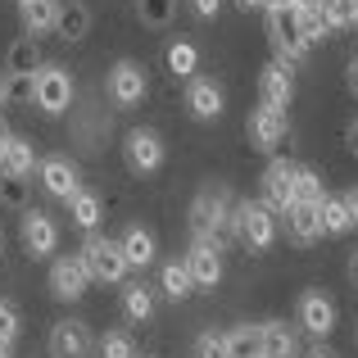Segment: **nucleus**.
Instances as JSON below:
<instances>
[{"mask_svg": "<svg viewBox=\"0 0 358 358\" xmlns=\"http://www.w3.org/2000/svg\"><path fill=\"white\" fill-rule=\"evenodd\" d=\"M9 100L14 105H36V73H9Z\"/></svg>", "mask_w": 358, "mask_h": 358, "instance_id": "nucleus-36", "label": "nucleus"}, {"mask_svg": "<svg viewBox=\"0 0 358 358\" xmlns=\"http://www.w3.org/2000/svg\"><path fill=\"white\" fill-rule=\"evenodd\" d=\"M322 200H327L322 177H317L313 168H304V164H299V168H295V204H313V209H317Z\"/></svg>", "mask_w": 358, "mask_h": 358, "instance_id": "nucleus-32", "label": "nucleus"}, {"mask_svg": "<svg viewBox=\"0 0 358 358\" xmlns=\"http://www.w3.org/2000/svg\"><path fill=\"white\" fill-rule=\"evenodd\" d=\"M122 317L127 322H150L155 317V290L145 281H127L122 286Z\"/></svg>", "mask_w": 358, "mask_h": 358, "instance_id": "nucleus-24", "label": "nucleus"}, {"mask_svg": "<svg viewBox=\"0 0 358 358\" xmlns=\"http://www.w3.org/2000/svg\"><path fill=\"white\" fill-rule=\"evenodd\" d=\"M354 23H358V0H354Z\"/></svg>", "mask_w": 358, "mask_h": 358, "instance_id": "nucleus-52", "label": "nucleus"}, {"mask_svg": "<svg viewBox=\"0 0 358 358\" xmlns=\"http://www.w3.org/2000/svg\"><path fill=\"white\" fill-rule=\"evenodd\" d=\"M268 41H272V50H277V59L281 64H304V55H308V45L299 41V32H295V0L290 5H268Z\"/></svg>", "mask_w": 358, "mask_h": 358, "instance_id": "nucleus-3", "label": "nucleus"}, {"mask_svg": "<svg viewBox=\"0 0 358 358\" xmlns=\"http://www.w3.org/2000/svg\"><path fill=\"white\" fill-rule=\"evenodd\" d=\"M105 91H109V100H114L118 109L141 105V100H145V91H150L145 69H141L136 59H118L114 69H109V78H105Z\"/></svg>", "mask_w": 358, "mask_h": 358, "instance_id": "nucleus-7", "label": "nucleus"}, {"mask_svg": "<svg viewBox=\"0 0 358 358\" xmlns=\"http://www.w3.org/2000/svg\"><path fill=\"white\" fill-rule=\"evenodd\" d=\"M55 36H59V41H87L91 36V9L82 5V0H59Z\"/></svg>", "mask_w": 358, "mask_h": 358, "instance_id": "nucleus-18", "label": "nucleus"}, {"mask_svg": "<svg viewBox=\"0 0 358 358\" xmlns=\"http://www.w3.org/2000/svg\"><path fill=\"white\" fill-rule=\"evenodd\" d=\"M41 69V50H36V36H18L5 50V73H36Z\"/></svg>", "mask_w": 358, "mask_h": 358, "instance_id": "nucleus-26", "label": "nucleus"}, {"mask_svg": "<svg viewBox=\"0 0 358 358\" xmlns=\"http://www.w3.org/2000/svg\"><path fill=\"white\" fill-rule=\"evenodd\" d=\"M308 358H336V354H327V350H317V354H308Z\"/></svg>", "mask_w": 358, "mask_h": 358, "instance_id": "nucleus-49", "label": "nucleus"}, {"mask_svg": "<svg viewBox=\"0 0 358 358\" xmlns=\"http://www.w3.org/2000/svg\"><path fill=\"white\" fill-rule=\"evenodd\" d=\"M186 268L195 277V290H213L222 281V245L209 241V236H195L191 254H186Z\"/></svg>", "mask_w": 358, "mask_h": 358, "instance_id": "nucleus-11", "label": "nucleus"}, {"mask_svg": "<svg viewBox=\"0 0 358 358\" xmlns=\"http://www.w3.org/2000/svg\"><path fill=\"white\" fill-rule=\"evenodd\" d=\"M82 259H87V272L91 281H105V286H118L122 277H127V254H122L118 241L109 236H87V245H82Z\"/></svg>", "mask_w": 358, "mask_h": 358, "instance_id": "nucleus-4", "label": "nucleus"}, {"mask_svg": "<svg viewBox=\"0 0 358 358\" xmlns=\"http://www.w3.org/2000/svg\"><path fill=\"white\" fill-rule=\"evenodd\" d=\"M345 145L358 155V118H350V127H345Z\"/></svg>", "mask_w": 358, "mask_h": 358, "instance_id": "nucleus-43", "label": "nucleus"}, {"mask_svg": "<svg viewBox=\"0 0 358 358\" xmlns=\"http://www.w3.org/2000/svg\"><path fill=\"white\" fill-rule=\"evenodd\" d=\"M36 173H41V186L55 195V200H73V195L82 191L78 164H73V159H64V155H55V159H41V164H36Z\"/></svg>", "mask_w": 358, "mask_h": 358, "instance_id": "nucleus-14", "label": "nucleus"}, {"mask_svg": "<svg viewBox=\"0 0 358 358\" xmlns=\"http://www.w3.org/2000/svg\"><path fill=\"white\" fill-rule=\"evenodd\" d=\"M164 59H168V73H173V78H186V82H191L195 78V64H200V50H195L191 41H173Z\"/></svg>", "mask_w": 358, "mask_h": 358, "instance_id": "nucleus-30", "label": "nucleus"}, {"mask_svg": "<svg viewBox=\"0 0 358 358\" xmlns=\"http://www.w3.org/2000/svg\"><path fill=\"white\" fill-rule=\"evenodd\" d=\"M191 9L200 18H218V9H222V0H191Z\"/></svg>", "mask_w": 358, "mask_h": 358, "instance_id": "nucleus-40", "label": "nucleus"}, {"mask_svg": "<svg viewBox=\"0 0 358 358\" xmlns=\"http://www.w3.org/2000/svg\"><path fill=\"white\" fill-rule=\"evenodd\" d=\"M100 358H136V345L127 331H109L100 336Z\"/></svg>", "mask_w": 358, "mask_h": 358, "instance_id": "nucleus-38", "label": "nucleus"}, {"mask_svg": "<svg viewBox=\"0 0 358 358\" xmlns=\"http://www.w3.org/2000/svg\"><path fill=\"white\" fill-rule=\"evenodd\" d=\"M32 168H36V150H32V141L9 136V141H5V150H0V173H9V177H32Z\"/></svg>", "mask_w": 358, "mask_h": 358, "instance_id": "nucleus-22", "label": "nucleus"}, {"mask_svg": "<svg viewBox=\"0 0 358 358\" xmlns=\"http://www.w3.org/2000/svg\"><path fill=\"white\" fill-rule=\"evenodd\" d=\"M69 105H73L69 69H59V64H41V69H36V109L55 118V114H64Z\"/></svg>", "mask_w": 358, "mask_h": 358, "instance_id": "nucleus-5", "label": "nucleus"}, {"mask_svg": "<svg viewBox=\"0 0 358 358\" xmlns=\"http://www.w3.org/2000/svg\"><path fill=\"white\" fill-rule=\"evenodd\" d=\"M50 358H87L91 354V331L87 322H78V317H69V322H55L50 327Z\"/></svg>", "mask_w": 358, "mask_h": 358, "instance_id": "nucleus-17", "label": "nucleus"}, {"mask_svg": "<svg viewBox=\"0 0 358 358\" xmlns=\"http://www.w3.org/2000/svg\"><path fill=\"white\" fill-rule=\"evenodd\" d=\"M231 231H236L241 245H250V250H272V241H277V213H272L268 204L241 200L236 213H231Z\"/></svg>", "mask_w": 358, "mask_h": 358, "instance_id": "nucleus-2", "label": "nucleus"}, {"mask_svg": "<svg viewBox=\"0 0 358 358\" xmlns=\"http://www.w3.org/2000/svg\"><path fill=\"white\" fill-rule=\"evenodd\" d=\"M286 236L295 245H313L322 241V218H317L313 204H295V209L286 213Z\"/></svg>", "mask_w": 358, "mask_h": 358, "instance_id": "nucleus-20", "label": "nucleus"}, {"mask_svg": "<svg viewBox=\"0 0 358 358\" xmlns=\"http://www.w3.org/2000/svg\"><path fill=\"white\" fill-rule=\"evenodd\" d=\"M345 73H350V91H354V96H358V55H354V59H350V69H345Z\"/></svg>", "mask_w": 358, "mask_h": 358, "instance_id": "nucleus-44", "label": "nucleus"}, {"mask_svg": "<svg viewBox=\"0 0 358 358\" xmlns=\"http://www.w3.org/2000/svg\"><path fill=\"white\" fill-rule=\"evenodd\" d=\"M91 286V272H87V259L82 254H64V259L50 263V295L64 299V304H78Z\"/></svg>", "mask_w": 358, "mask_h": 358, "instance_id": "nucleus-6", "label": "nucleus"}, {"mask_svg": "<svg viewBox=\"0 0 358 358\" xmlns=\"http://www.w3.org/2000/svg\"><path fill=\"white\" fill-rule=\"evenodd\" d=\"M18 18H23V32L27 36H45V32H55L59 0H18Z\"/></svg>", "mask_w": 358, "mask_h": 358, "instance_id": "nucleus-19", "label": "nucleus"}, {"mask_svg": "<svg viewBox=\"0 0 358 358\" xmlns=\"http://www.w3.org/2000/svg\"><path fill=\"white\" fill-rule=\"evenodd\" d=\"M227 354H231V358H263V336H259V327H250V322L231 327V331H227Z\"/></svg>", "mask_w": 358, "mask_h": 358, "instance_id": "nucleus-29", "label": "nucleus"}, {"mask_svg": "<svg viewBox=\"0 0 358 358\" xmlns=\"http://www.w3.org/2000/svg\"><path fill=\"white\" fill-rule=\"evenodd\" d=\"M222 105H227V96H222V87L213 78H191V82H186V109H191V118L218 122Z\"/></svg>", "mask_w": 358, "mask_h": 358, "instance_id": "nucleus-13", "label": "nucleus"}, {"mask_svg": "<svg viewBox=\"0 0 358 358\" xmlns=\"http://www.w3.org/2000/svg\"><path fill=\"white\" fill-rule=\"evenodd\" d=\"M259 336H263V358H295L299 354V341L286 322H259Z\"/></svg>", "mask_w": 358, "mask_h": 358, "instance_id": "nucleus-23", "label": "nucleus"}, {"mask_svg": "<svg viewBox=\"0 0 358 358\" xmlns=\"http://www.w3.org/2000/svg\"><path fill=\"white\" fill-rule=\"evenodd\" d=\"M0 245H5V241H0Z\"/></svg>", "mask_w": 358, "mask_h": 358, "instance_id": "nucleus-53", "label": "nucleus"}, {"mask_svg": "<svg viewBox=\"0 0 358 358\" xmlns=\"http://www.w3.org/2000/svg\"><path fill=\"white\" fill-rule=\"evenodd\" d=\"M295 32H299V41L304 45H317V41H327V18H322V5H295Z\"/></svg>", "mask_w": 358, "mask_h": 358, "instance_id": "nucleus-25", "label": "nucleus"}, {"mask_svg": "<svg viewBox=\"0 0 358 358\" xmlns=\"http://www.w3.org/2000/svg\"><path fill=\"white\" fill-rule=\"evenodd\" d=\"M9 136H14V131H9L5 122H0V150H5V141H9Z\"/></svg>", "mask_w": 358, "mask_h": 358, "instance_id": "nucleus-48", "label": "nucleus"}, {"mask_svg": "<svg viewBox=\"0 0 358 358\" xmlns=\"http://www.w3.org/2000/svg\"><path fill=\"white\" fill-rule=\"evenodd\" d=\"M18 236H23V250L32 254V259H45V254L59 250V222H55L45 209H23Z\"/></svg>", "mask_w": 358, "mask_h": 358, "instance_id": "nucleus-10", "label": "nucleus"}, {"mask_svg": "<svg viewBox=\"0 0 358 358\" xmlns=\"http://www.w3.org/2000/svg\"><path fill=\"white\" fill-rule=\"evenodd\" d=\"M295 168L299 164H290V159H272L263 168V204L272 213H281V218L295 209Z\"/></svg>", "mask_w": 358, "mask_h": 358, "instance_id": "nucleus-8", "label": "nucleus"}, {"mask_svg": "<svg viewBox=\"0 0 358 358\" xmlns=\"http://www.w3.org/2000/svg\"><path fill=\"white\" fill-rule=\"evenodd\" d=\"M345 277H350V286L358 290V250H350V263H345Z\"/></svg>", "mask_w": 358, "mask_h": 358, "instance_id": "nucleus-42", "label": "nucleus"}, {"mask_svg": "<svg viewBox=\"0 0 358 358\" xmlns=\"http://www.w3.org/2000/svg\"><path fill=\"white\" fill-rule=\"evenodd\" d=\"M241 9H268V0H241Z\"/></svg>", "mask_w": 358, "mask_h": 358, "instance_id": "nucleus-46", "label": "nucleus"}, {"mask_svg": "<svg viewBox=\"0 0 358 358\" xmlns=\"http://www.w3.org/2000/svg\"><path fill=\"white\" fill-rule=\"evenodd\" d=\"M317 218H322V236H345V231H354L345 195H327V200L317 204Z\"/></svg>", "mask_w": 358, "mask_h": 358, "instance_id": "nucleus-28", "label": "nucleus"}, {"mask_svg": "<svg viewBox=\"0 0 358 358\" xmlns=\"http://www.w3.org/2000/svg\"><path fill=\"white\" fill-rule=\"evenodd\" d=\"M259 100L272 109H290V100H295V73H290V64L272 59L259 73Z\"/></svg>", "mask_w": 358, "mask_h": 358, "instance_id": "nucleus-16", "label": "nucleus"}, {"mask_svg": "<svg viewBox=\"0 0 358 358\" xmlns=\"http://www.w3.org/2000/svg\"><path fill=\"white\" fill-rule=\"evenodd\" d=\"M27 191H32V186H27V177L0 173V204H5V209H18V213H23L27 209Z\"/></svg>", "mask_w": 358, "mask_h": 358, "instance_id": "nucleus-34", "label": "nucleus"}, {"mask_svg": "<svg viewBox=\"0 0 358 358\" xmlns=\"http://www.w3.org/2000/svg\"><path fill=\"white\" fill-rule=\"evenodd\" d=\"M9 350H14V341H5V336H0V358H9Z\"/></svg>", "mask_w": 358, "mask_h": 358, "instance_id": "nucleus-47", "label": "nucleus"}, {"mask_svg": "<svg viewBox=\"0 0 358 358\" xmlns=\"http://www.w3.org/2000/svg\"><path fill=\"white\" fill-rule=\"evenodd\" d=\"M118 245H122V254H127V263H131V268H150V263H155V254H159L155 231H150V227H141V222L122 231V241H118Z\"/></svg>", "mask_w": 358, "mask_h": 358, "instance_id": "nucleus-21", "label": "nucleus"}, {"mask_svg": "<svg viewBox=\"0 0 358 358\" xmlns=\"http://www.w3.org/2000/svg\"><path fill=\"white\" fill-rule=\"evenodd\" d=\"M322 5V18H327V27H354V0H317Z\"/></svg>", "mask_w": 358, "mask_h": 358, "instance_id": "nucleus-35", "label": "nucleus"}, {"mask_svg": "<svg viewBox=\"0 0 358 358\" xmlns=\"http://www.w3.org/2000/svg\"><path fill=\"white\" fill-rule=\"evenodd\" d=\"M18 327H23V317H18L14 299H0V336H5V341H18Z\"/></svg>", "mask_w": 358, "mask_h": 358, "instance_id": "nucleus-39", "label": "nucleus"}, {"mask_svg": "<svg viewBox=\"0 0 358 358\" xmlns=\"http://www.w3.org/2000/svg\"><path fill=\"white\" fill-rule=\"evenodd\" d=\"M122 155H127V164H131V173H159L164 168V136L159 131H150V127H131L127 136H122Z\"/></svg>", "mask_w": 358, "mask_h": 358, "instance_id": "nucleus-9", "label": "nucleus"}, {"mask_svg": "<svg viewBox=\"0 0 358 358\" xmlns=\"http://www.w3.org/2000/svg\"><path fill=\"white\" fill-rule=\"evenodd\" d=\"M268 5H290V0H268Z\"/></svg>", "mask_w": 358, "mask_h": 358, "instance_id": "nucleus-50", "label": "nucleus"}, {"mask_svg": "<svg viewBox=\"0 0 358 358\" xmlns=\"http://www.w3.org/2000/svg\"><path fill=\"white\" fill-rule=\"evenodd\" d=\"M159 290H164L173 304L191 295V290H195V277H191V268H186V259H182V263H177V259L164 263V272H159Z\"/></svg>", "mask_w": 358, "mask_h": 358, "instance_id": "nucleus-27", "label": "nucleus"}, {"mask_svg": "<svg viewBox=\"0 0 358 358\" xmlns=\"http://www.w3.org/2000/svg\"><path fill=\"white\" fill-rule=\"evenodd\" d=\"M177 14V0H136V18L145 27H168Z\"/></svg>", "mask_w": 358, "mask_h": 358, "instance_id": "nucleus-33", "label": "nucleus"}, {"mask_svg": "<svg viewBox=\"0 0 358 358\" xmlns=\"http://www.w3.org/2000/svg\"><path fill=\"white\" fill-rule=\"evenodd\" d=\"M295 5H317V0H295Z\"/></svg>", "mask_w": 358, "mask_h": 358, "instance_id": "nucleus-51", "label": "nucleus"}, {"mask_svg": "<svg viewBox=\"0 0 358 358\" xmlns=\"http://www.w3.org/2000/svg\"><path fill=\"white\" fill-rule=\"evenodd\" d=\"M231 213H236V200H231L227 186H204V191H195V200H191V231L218 241L222 231L231 227Z\"/></svg>", "mask_w": 358, "mask_h": 358, "instance_id": "nucleus-1", "label": "nucleus"}, {"mask_svg": "<svg viewBox=\"0 0 358 358\" xmlns=\"http://www.w3.org/2000/svg\"><path fill=\"white\" fill-rule=\"evenodd\" d=\"M299 327H304L308 336H317V341H327V336L336 331V304L322 290H304V295H299Z\"/></svg>", "mask_w": 358, "mask_h": 358, "instance_id": "nucleus-15", "label": "nucleus"}, {"mask_svg": "<svg viewBox=\"0 0 358 358\" xmlns=\"http://www.w3.org/2000/svg\"><path fill=\"white\" fill-rule=\"evenodd\" d=\"M195 358H231L227 354V331H200L195 336Z\"/></svg>", "mask_w": 358, "mask_h": 358, "instance_id": "nucleus-37", "label": "nucleus"}, {"mask_svg": "<svg viewBox=\"0 0 358 358\" xmlns=\"http://www.w3.org/2000/svg\"><path fill=\"white\" fill-rule=\"evenodd\" d=\"M69 218H73V227H82V231H96V222H100V200L91 191H78L69 200Z\"/></svg>", "mask_w": 358, "mask_h": 358, "instance_id": "nucleus-31", "label": "nucleus"}, {"mask_svg": "<svg viewBox=\"0 0 358 358\" xmlns=\"http://www.w3.org/2000/svg\"><path fill=\"white\" fill-rule=\"evenodd\" d=\"M345 209H350V222L358 227V186H354V191H345Z\"/></svg>", "mask_w": 358, "mask_h": 358, "instance_id": "nucleus-41", "label": "nucleus"}, {"mask_svg": "<svg viewBox=\"0 0 358 358\" xmlns=\"http://www.w3.org/2000/svg\"><path fill=\"white\" fill-rule=\"evenodd\" d=\"M9 100V73H0V105Z\"/></svg>", "mask_w": 358, "mask_h": 358, "instance_id": "nucleus-45", "label": "nucleus"}, {"mask_svg": "<svg viewBox=\"0 0 358 358\" xmlns=\"http://www.w3.org/2000/svg\"><path fill=\"white\" fill-rule=\"evenodd\" d=\"M290 136V122H286V109H272V105H259L250 114V145L263 150V155H272V150L281 145V141Z\"/></svg>", "mask_w": 358, "mask_h": 358, "instance_id": "nucleus-12", "label": "nucleus"}]
</instances>
